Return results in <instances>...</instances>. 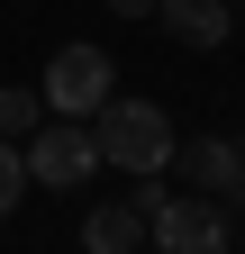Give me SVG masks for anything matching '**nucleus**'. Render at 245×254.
Returning <instances> with one entry per match:
<instances>
[{
	"instance_id": "f257e3e1",
	"label": "nucleus",
	"mask_w": 245,
	"mask_h": 254,
	"mask_svg": "<svg viewBox=\"0 0 245 254\" xmlns=\"http://www.w3.org/2000/svg\"><path fill=\"white\" fill-rule=\"evenodd\" d=\"M91 145H100V164H118V173H164V154H173V118L155 109V100H109L91 109Z\"/></svg>"
},
{
	"instance_id": "9d476101",
	"label": "nucleus",
	"mask_w": 245,
	"mask_h": 254,
	"mask_svg": "<svg viewBox=\"0 0 245 254\" xmlns=\"http://www.w3.org/2000/svg\"><path fill=\"white\" fill-rule=\"evenodd\" d=\"M109 18H155V0H100Z\"/></svg>"
},
{
	"instance_id": "7ed1b4c3",
	"label": "nucleus",
	"mask_w": 245,
	"mask_h": 254,
	"mask_svg": "<svg viewBox=\"0 0 245 254\" xmlns=\"http://www.w3.org/2000/svg\"><path fill=\"white\" fill-rule=\"evenodd\" d=\"M118 91V73H109V46H82V37H64L55 46V64H46V82H37V100L55 109V118H91Z\"/></svg>"
},
{
	"instance_id": "9b49d317",
	"label": "nucleus",
	"mask_w": 245,
	"mask_h": 254,
	"mask_svg": "<svg viewBox=\"0 0 245 254\" xmlns=\"http://www.w3.org/2000/svg\"><path fill=\"white\" fill-rule=\"evenodd\" d=\"M236 190H245V145H236Z\"/></svg>"
},
{
	"instance_id": "6e6552de",
	"label": "nucleus",
	"mask_w": 245,
	"mask_h": 254,
	"mask_svg": "<svg viewBox=\"0 0 245 254\" xmlns=\"http://www.w3.org/2000/svg\"><path fill=\"white\" fill-rule=\"evenodd\" d=\"M18 200H27V154H18V136H0V218Z\"/></svg>"
},
{
	"instance_id": "f03ea898",
	"label": "nucleus",
	"mask_w": 245,
	"mask_h": 254,
	"mask_svg": "<svg viewBox=\"0 0 245 254\" xmlns=\"http://www.w3.org/2000/svg\"><path fill=\"white\" fill-rule=\"evenodd\" d=\"M18 154H27V182H46V190H82L91 173H100V145H91V127L82 118H37L18 136Z\"/></svg>"
},
{
	"instance_id": "39448f33",
	"label": "nucleus",
	"mask_w": 245,
	"mask_h": 254,
	"mask_svg": "<svg viewBox=\"0 0 245 254\" xmlns=\"http://www.w3.org/2000/svg\"><path fill=\"white\" fill-rule=\"evenodd\" d=\"M164 164H173L182 190H209V200H227V190H236V145H227V136H173Z\"/></svg>"
},
{
	"instance_id": "423d86ee",
	"label": "nucleus",
	"mask_w": 245,
	"mask_h": 254,
	"mask_svg": "<svg viewBox=\"0 0 245 254\" xmlns=\"http://www.w3.org/2000/svg\"><path fill=\"white\" fill-rule=\"evenodd\" d=\"M155 18H164V37H173V46L209 55V46H227V18H236V0H155Z\"/></svg>"
},
{
	"instance_id": "1a4fd4ad",
	"label": "nucleus",
	"mask_w": 245,
	"mask_h": 254,
	"mask_svg": "<svg viewBox=\"0 0 245 254\" xmlns=\"http://www.w3.org/2000/svg\"><path fill=\"white\" fill-rule=\"evenodd\" d=\"M37 118H46V100H37V91H0V136H27Z\"/></svg>"
},
{
	"instance_id": "0eeeda50",
	"label": "nucleus",
	"mask_w": 245,
	"mask_h": 254,
	"mask_svg": "<svg viewBox=\"0 0 245 254\" xmlns=\"http://www.w3.org/2000/svg\"><path fill=\"white\" fill-rule=\"evenodd\" d=\"M145 218H155V209L127 190V200H109V209L82 218V245H91V254H127V245H145Z\"/></svg>"
},
{
	"instance_id": "20e7f679",
	"label": "nucleus",
	"mask_w": 245,
	"mask_h": 254,
	"mask_svg": "<svg viewBox=\"0 0 245 254\" xmlns=\"http://www.w3.org/2000/svg\"><path fill=\"white\" fill-rule=\"evenodd\" d=\"M145 245H164V254H218L227 245V209L209 200V190H164L155 218H145Z\"/></svg>"
}]
</instances>
